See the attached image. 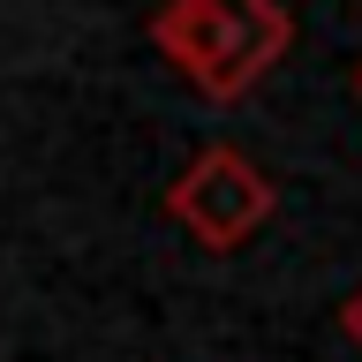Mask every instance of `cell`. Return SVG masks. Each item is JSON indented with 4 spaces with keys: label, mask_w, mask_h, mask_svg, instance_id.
<instances>
[{
    "label": "cell",
    "mask_w": 362,
    "mask_h": 362,
    "mask_svg": "<svg viewBox=\"0 0 362 362\" xmlns=\"http://www.w3.org/2000/svg\"><path fill=\"white\" fill-rule=\"evenodd\" d=\"M339 332H347V347L362 355V287L347 294V302H339Z\"/></svg>",
    "instance_id": "obj_3"
},
{
    "label": "cell",
    "mask_w": 362,
    "mask_h": 362,
    "mask_svg": "<svg viewBox=\"0 0 362 362\" xmlns=\"http://www.w3.org/2000/svg\"><path fill=\"white\" fill-rule=\"evenodd\" d=\"M166 219L204 249H242L257 226L272 219V181L257 158H242L234 144H211L181 166V181L166 189Z\"/></svg>",
    "instance_id": "obj_2"
},
{
    "label": "cell",
    "mask_w": 362,
    "mask_h": 362,
    "mask_svg": "<svg viewBox=\"0 0 362 362\" xmlns=\"http://www.w3.org/2000/svg\"><path fill=\"white\" fill-rule=\"evenodd\" d=\"M151 45L204 98H242L287 61L294 16L279 0H166L151 16Z\"/></svg>",
    "instance_id": "obj_1"
},
{
    "label": "cell",
    "mask_w": 362,
    "mask_h": 362,
    "mask_svg": "<svg viewBox=\"0 0 362 362\" xmlns=\"http://www.w3.org/2000/svg\"><path fill=\"white\" fill-rule=\"evenodd\" d=\"M355 90H362V68H355Z\"/></svg>",
    "instance_id": "obj_4"
}]
</instances>
